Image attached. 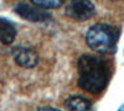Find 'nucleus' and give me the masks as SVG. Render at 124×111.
<instances>
[{
	"mask_svg": "<svg viewBox=\"0 0 124 111\" xmlns=\"http://www.w3.org/2000/svg\"><path fill=\"white\" fill-rule=\"evenodd\" d=\"M78 85L85 91L98 94L103 91L109 82L110 68L107 60L99 57L83 54L77 63Z\"/></svg>",
	"mask_w": 124,
	"mask_h": 111,
	"instance_id": "f257e3e1",
	"label": "nucleus"
},
{
	"mask_svg": "<svg viewBox=\"0 0 124 111\" xmlns=\"http://www.w3.org/2000/svg\"><path fill=\"white\" fill-rule=\"evenodd\" d=\"M119 30L108 24H96L86 33L87 46L97 53L110 54L117 49Z\"/></svg>",
	"mask_w": 124,
	"mask_h": 111,
	"instance_id": "f03ea898",
	"label": "nucleus"
},
{
	"mask_svg": "<svg viewBox=\"0 0 124 111\" xmlns=\"http://www.w3.org/2000/svg\"><path fill=\"white\" fill-rule=\"evenodd\" d=\"M65 13L76 21H86L94 15L96 7L91 0H71L66 5Z\"/></svg>",
	"mask_w": 124,
	"mask_h": 111,
	"instance_id": "7ed1b4c3",
	"label": "nucleus"
},
{
	"mask_svg": "<svg viewBox=\"0 0 124 111\" xmlns=\"http://www.w3.org/2000/svg\"><path fill=\"white\" fill-rule=\"evenodd\" d=\"M14 11L24 20L31 22H44L51 19V15L46 11L45 9H41L34 4H27V3H19L14 7Z\"/></svg>",
	"mask_w": 124,
	"mask_h": 111,
	"instance_id": "20e7f679",
	"label": "nucleus"
},
{
	"mask_svg": "<svg viewBox=\"0 0 124 111\" xmlns=\"http://www.w3.org/2000/svg\"><path fill=\"white\" fill-rule=\"evenodd\" d=\"M13 58L15 60V63L23 68L30 69L34 68L37 62H39V54L35 49L29 48V47H15L11 51Z\"/></svg>",
	"mask_w": 124,
	"mask_h": 111,
	"instance_id": "39448f33",
	"label": "nucleus"
},
{
	"mask_svg": "<svg viewBox=\"0 0 124 111\" xmlns=\"http://www.w3.org/2000/svg\"><path fill=\"white\" fill-rule=\"evenodd\" d=\"M65 106L68 111H93L92 103L83 96H70L66 101Z\"/></svg>",
	"mask_w": 124,
	"mask_h": 111,
	"instance_id": "423d86ee",
	"label": "nucleus"
},
{
	"mask_svg": "<svg viewBox=\"0 0 124 111\" xmlns=\"http://www.w3.org/2000/svg\"><path fill=\"white\" fill-rule=\"evenodd\" d=\"M16 37V27L5 19H0V42L10 45Z\"/></svg>",
	"mask_w": 124,
	"mask_h": 111,
	"instance_id": "0eeeda50",
	"label": "nucleus"
},
{
	"mask_svg": "<svg viewBox=\"0 0 124 111\" xmlns=\"http://www.w3.org/2000/svg\"><path fill=\"white\" fill-rule=\"evenodd\" d=\"M30 1L41 9L47 10V9H57L62 6L65 0H30Z\"/></svg>",
	"mask_w": 124,
	"mask_h": 111,
	"instance_id": "6e6552de",
	"label": "nucleus"
},
{
	"mask_svg": "<svg viewBox=\"0 0 124 111\" xmlns=\"http://www.w3.org/2000/svg\"><path fill=\"white\" fill-rule=\"evenodd\" d=\"M37 111H60L55 107H50V106H42V107H40L37 109Z\"/></svg>",
	"mask_w": 124,
	"mask_h": 111,
	"instance_id": "1a4fd4ad",
	"label": "nucleus"
},
{
	"mask_svg": "<svg viewBox=\"0 0 124 111\" xmlns=\"http://www.w3.org/2000/svg\"><path fill=\"white\" fill-rule=\"evenodd\" d=\"M117 111H124V104H122V105L119 106V109H118Z\"/></svg>",
	"mask_w": 124,
	"mask_h": 111,
	"instance_id": "9d476101",
	"label": "nucleus"
}]
</instances>
